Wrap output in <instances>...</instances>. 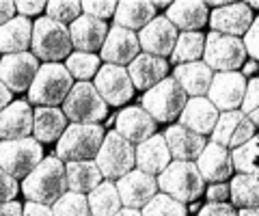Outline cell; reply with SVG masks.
Wrapping results in <instances>:
<instances>
[{
	"label": "cell",
	"mask_w": 259,
	"mask_h": 216,
	"mask_svg": "<svg viewBox=\"0 0 259 216\" xmlns=\"http://www.w3.org/2000/svg\"><path fill=\"white\" fill-rule=\"evenodd\" d=\"M67 190V169L63 160L56 156L44 158V162L22 182L24 197L44 205H54Z\"/></svg>",
	"instance_id": "cell-1"
},
{
	"label": "cell",
	"mask_w": 259,
	"mask_h": 216,
	"mask_svg": "<svg viewBox=\"0 0 259 216\" xmlns=\"http://www.w3.org/2000/svg\"><path fill=\"white\" fill-rule=\"evenodd\" d=\"M74 89V78L61 63H44L39 67L35 82L28 89V102L48 108H59Z\"/></svg>",
	"instance_id": "cell-2"
},
{
	"label": "cell",
	"mask_w": 259,
	"mask_h": 216,
	"mask_svg": "<svg viewBox=\"0 0 259 216\" xmlns=\"http://www.w3.org/2000/svg\"><path fill=\"white\" fill-rule=\"evenodd\" d=\"M158 188L160 193L177 199L182 203L197 201L201 195H205V180L199 173L197 162H182L173 160L166 166L164 173L158 175Z\"/></svg>",
	"instance_id": "cell-3"
},
{
	"label": "cell",
	"mask_w": 259,
	"mask_h": 216,
	"mask_svg": "<svg viewBox=\"0 0 259 216\" xmlns=\"http://www.w3.org/2000/svg\"><path fill=\"white\" fill-rule=\"evenodd\" d=\"M104 139V127L100 123L95 125H82L71 123L61 141L56 143V158H61L65 164L67 162H84V160H95Z\"/></svg>",
	"instance_id": "cell-4"
},
{
	"label": "cell",
	"mask_w": 259,
	"mask_h": 216,
	"mask_svg": "<svg viewBox=\"0 0 259 216\" xmlns=\"http://www.w3.org/2000/svg\"><path fill=\"white\" fill-rule=\"evenodd\" d=\"M32 54L44 63H61L71 57V35L65 24L46 18H39L32 26Z\"/></svg>",
	"instance_id": "cell-5"
},
{
	"label": "cell",
	"mask_w": 259,
	"mask_h": 216,
	"mask_svg": "<svg viewBox=\"0 0 259 216\" xmlns=\"http://www.w3.org/2000/svg\"><path fill=\"white\" fill-rule=\"evenodd\" d=\"M186 104H188V95L173 76L164 78L153 89L145 91L141 100V106L156 119V123H168L180 119Z\"/></svg>",
	"instance_id": "cell-6"
},
{
	"label": "cell",
	"mask_w": 259,
	"mask_h": 216,
	"mask_svg": "<svg viewBox=\"0 0 259 216\" xmlns=\"http://www.w3.org/2000/svg\"><path fill=\"white\" fill-rule=\"evenodd\" d=\"M95 164L100 166L104 180L119 182L130 171L136 169V147L112 130L106 134L100 151H97Z\"/></svg>",
	"instance_id": "cell-7"
},
{
	"label": "cell",
	"mask_w": 259,
	"mask_h": 216,
	"mask_svg": "<svg viewBox=\"0 0 259 216\" xmlns=\"http://www.w3.org/2000/svg\"><path fill=\"white\" fill-rule=\"evenodd\" d=\"M44 162V147L37 139L0 141V169L15 180H26Z\"/></svg>",
	"instance_id": "cell-8"
},
{
	"label": "cell",
	"mask_w": 259,
	"mask_h": 216,
	"mask_svg": "<svg viewBox=\"0 0 259 216\" xmlns=\"http://www.w3.org/2000/svg\"><path fill=\"white\" fill-rule=\"evenodd\" d=\"M63 113L69 121L82 123V125H95L108 115V104L97 93L95 84L91 82H78L67 95L63 104Z\"/></svg>",
	"instance_id": "cell-9"
},
{
	"label": "cell",
	"mask_w": 259,
	"mask_h": 216,
	"mask_svg": "<svg viewBox=\"0 0 259 216\" xmlns=\"http://www.w3.org/2000/svg\"><path fill=\"white\" fill-rule=\"evenodd\" d=\"M246 57H248V52H246L242 39L214 33V30L209 35H205L203 61L214 69V74H221V71H238L240 67H244Z\"/></svg>",
	"instance_id": "cell-10"
},
{
	"label": "cell",
	"mask_w": 259,
	"mask_h": 216,
	"mask_svg": "<svg viewBox=\"0 0 259 216\" xmlns=\"http://www.w3.org/2000/svg\"><path fill=\"white\" fill-rule=\"evenodd\" d=\"M246 87H248V80L242 71H221V74H214L207 100L221 113L240 110L246 95Z\"/></svg>",
	"instance_id": "cell-11"
},
{
	"label": "cell",
	"mask_w": 259,
	"mask_h": 216,
	"mask_svg": "<svg viewBox=\"0 0 259 216\" xmlns=\"http://www.w3.org/2000/svg\"><path fill=\"white\" fill-rule=\"evenodd\" d=\"M253 137H257V125L242 110H231V113H221L209 141L233 151L248 143Z\"/></svg>",
	"instance_id": "cell-12"
},
{
	"label": "cell",
	"mask_w": 259,
	"mask_h": 216,
	"mask_svg": "<svg viewBox=\"0 0 259 216\" xmlns=\"http://www.w3.org/2000/svg\"><path fill=\"white\" fill-rule=\"evenodd\" d=\"M95 89L102 95V100L106 104H112V106L127 104L134 98V91H136L127 69L119 65L100 67V71L95 76Z\"/></svg>",
	"instance_id": "cell-13"
},
{
	"label": "cell",
	"mask_w": 259,
	"mask_h": 216,
	"mask_svg": "<svg viewBox=\"0 0 259 216\" xmlns=\"http://www.w3.org/2000/svg\"><path fill=\"white\" fill-rule=\"evenodd\" d=\"M39 67V59L32 52L9 54L0 61V80L9 87L11 93H22L32 87Z\"/></svg>",
	"instance_id": "cell-14"
},
{
	"label": "cell",
	"mask_w": 259,
	"mask_h": 216,
	"mask_svg": "<svg viewBox=\"0 0 259 216\" xmlns=\"http://www.w3.org/2000/svg\"><path fill=\"white\" fill-rule=\"evenodd\" d=\"M180 39V30H177L171 20L166 15H158L153 22H149L141 33H139V41H141V50L151 57H160L166 59L171 57L175 50V44Z\"/></svg>",
	"instance_id": "cell-15"
},
{
	"label": "cell",
	"mask_w": 259,
	"mask_h": 216,
	"mask_svg": "<svg viewBox=\"0 0 259 216\" xmlns=\"http://www.w3.org/2000/svg\"><path fill=\"white\" fill-rule=\"evenodd\" d=\"M115 184H117L123 207H132V210H143V207L160 193L158 178H153L149 173H143L139 169L130 171L125 178H121Z\"/></svg>",
	"instance_id": "cell-16"
},
{
	"label": "cell",
	"mask_w": 259,
	"mask_h": 216,
	"mask_svg": "<svg viewBox=\"0 0 259 216\" xmlns=\"http://www.w3.org/2000/svg\"><path fill=\"white\" fill-rule=\"evenodd\" d=\"M253 20H255L253 9L244 3H233V5L229 3L209 13V26H212L214 33L238 37V39H242L248 33Z\"/></svg>",
	"instance_id": "cell-17"
},
{
	"label": "cell",
	"mask_w": 259,
	"mask_h": 216,
	"mask_svg": "<svg viewBox=\"0 0 259 216\" xmlns=\"http://www.w3.org/2000/svg\"><path fill=\"white\" fill-rule=\"evenodd\" d=\"M141 54V41L134 30L112 26L108 30V37L102 46V59L106 65H130L136 57Z\"/></svg>",
	"instance_id": "cell-18"
},
{
	"label": "cell",
	"mask_w": 259,
	"mask_h": 216,
	"mask_svg": "<svg viewBox=\"0 0 259 216\" xmlns=\"http://www.w3.org/2000/svg\"><path fill=\"white\" fill-rule=\"evenodd\" d=\"M156 119H153L143 106H127L115 119V132L121 134L127 143L141 145L156 134Z\"/></svg>",
	"instance_id": "cell-19"
},
{
	"label": "cell",
	"mask_w": 259,
	"mask_h": 216,
	"mask_svg": "<svg viewBox=\"0 0 259 216\" xmlns=\"http://www.w3.org/2000/svg\"><path fill=\"white\" fill-rule=\"evenodd\" d=\"M197 166L207 184H225L227 180L233 178V171H236L233 169L231 151L223 145H218V143H212V141L207 143L203 154L199 156Z\"/></svg>",
	"instance_id": "cell-20"
},
{
	"label": "cell",
	"mask_w": 259,
	"mask_h": 216,
	"mask_svg": "<svg viewBox=\"0 0 259 216\" xmlns=\"http://www.w3.org/2000/svg\"><path fill=\"white\" fill-rule=\"evenodd\" d=\"M35 130V110L26 102H11L0 113V139L20 141L28 139Z\"/></svg>",
	"instance_id": "cell-21"
},
{
	"label": "cell",
	"mask_w": 259,
	"mask_h": 216,
	"mask_svg": "<svg viewBox=\"0 0 259 216\" xmlns=\"http://www.w3.org/2000/svg\"><path fill=\"white\" fill-rule=\"evenodd\" d=\"M166 145L171 149L173 160H182V162H197L199 156L203 154V149L207 145V139L201 137V134L188 130L180 123L168 125L164 132Z\"/></svg>",
	"instance_id": "cell-22"
},
{
	"label": "cell",
	"mask_w": 259,
	"mask_h": 216,
	"mask_svg": "<svg viewBox=\"0 0 259 216\" xmlns=\"http://www.w3.org/2000/svg\"><path fill=\"white\" fill-rule=\"evenodd\" d=\"M171 162H173V156L166 145L164 134H153L151 139L136 145V169L143 173L158 178L160 173L166 171V166Z\"/></svg>",
	"instance_id": "cell-23"
},
{
	"label": "cell",
	"mask_w": 259,
	"mask_h": 216,
	"mask_svg": "<svg viewBox=\"0 0 259 216\" xmlns=\"http://www.w3.org/2000/svg\"><path fill=\"white\" fill-rule=\"evenodd\" d=\"M218 117H221V110L207 98H188V104L180 115V125L201 134V137H207V134L212 137Z\"/></svg>",
	"instance_id": "cell-24"
},
{
	"label": "cell",
	"mask_w": 259,
	"mask_h": 216,
	"mask_svg": "<svg viewBox=\"0 0 259 216\" xmlns=\"http://www.w3.org/2000/svg\"><path fill=\"white\" fill-rule=\"evenodd\" d=\"M127 74L132 78L134 89L139 91H149L156 84H160L164 78H168V63L166 59L151 57V54L141 52L127 67Z\"/></svg>",
	"instance_id": "cell-25"
},
{
	"label": "cell",
	"mask_w": 259,
	"mask_h": 216,
	"mask_svg": "<svg viewBox=\"0 0 259 216\" xmlns=\"http://www.w3.org/2000/svg\"><path fill=\"white\" fill-rule=\"evenodd\" d=\"M173 78L180 82L188 98H207L214 80V69L205 61H194L173 69Z\"/></svg>",
	"instance_id": "cell-26"
},
{
	"label": "cell",
	"mask_w": 259,
	"mask_h": 216,
	"mask_svg": "<svg viewBox=\"0 0 259 216\" xmlns=\"http://www.w3.org/2000/svg\"><path fill=\"white\" fill-rule=\"evenodd\" d=\"M69 35H71V44L78 52H95L102 50L104 41L108 37V26L106 22L95 20L91 15H80V18L69 26Z\"/></svg>",
	"instance_id": "cell-27"
},
{
	"label": "cell",
	"mask_w": 259,
	"mask_h": 216,
	"mask_svg": "<svg viewBox=\"0 0 259 216\" xmlns=\"http://www.w3.org/2000/svg\"><path fill=\"white\" fill-rule=\"evenodd\" d=\"M166 18L182 33H199V28H203L209 22V11L207 5L201 0H180V3L168 5Z\"/></svg>",
	"instance_id": "cell-28"
},
{
	"label": "cell",
	"mask_w": 259,
	"mask_h": 216,
	"mask_svg": "<svg viewBox=\"0 0 259 216\" xmlns=\"http://www.w3.org/2000/svg\"><path fill=\"white\" fill-rule=\"evenodd\" d=\"M32 26L35 24L24 15H18L0 26V52H5V57L26 52L28 46H32Z\"/></svg>",
	"instance_id": "cell-29"
},
{
	"label": "cell",
	"mask_w": 259,
	"mask_h": 216,
	"mask_svg": "<svg viewBox=\"0 0 259 216\" xmlns=\"http://www.w3.org/2000/svg\"><path fill=\"white\" fill-rule=\"evenodd\" d=\"M156 18V5L149 3V0H123L117 7L115 26L127 30H143Z\"/></svg>",
	"instance_id": "cell-30"
},
{
	"label": "cell",
	"mask_w": 259,
	"mask_h": 216,
	"mask_svg": "<svg viewBox=\"0 0 259 216\" xmlns=\"http://www.w3.org/2000/svg\"><path fill=\"white\" fill-rule=\"evenodd\" d=\"M69 127L67 117L61 108H48V106H37L35 108V139L39 143H59L65 130Z\"/></svg>",
	"instance_id": "cell-31"
},
{
	"label": "cell",
	"mask_w": 259,
	"mask_h": 216,
	"mask_svg": "<svg viewBox=\"0 0 259 216\" xmlns=\"http://www.w3.org/2000/svg\"><path fill=\"white\" fill-rule=\"evenodd\" d=\"M67 188L78 195H91L93 190L104 182V175L95 160H84V162H67Z\"/></svg>",
	"instance_id": "cell-32"
},
{
	"label": "cell",
	"mask_w": 259,
	"mask_h": 216,
	"mask_svg": "<svg viewBox=\"0 0 259 216\" xmlns=\"http://www.w3.org/2000/svg\"><path fill=\"white\" fill-rule=\"evenodd\" d=\"M231 188V205L238 210L259 207V175L236 173L229 182Z\"/></svg>",
	"instance_id": "cell-33"
},
{
	"label": "cell",
	"mask_w": 259,
	"mask_h": 216,
	"mask_svg": "<svg viewBox=\"0 0 259 216\" xmlns=\"http://www.w3.org/2000/svg\"><path fill=\"white\" fill-rule=\"evenodd\" d=\"M89 207H91V216H115L117 212L123 210L119 190L115 182L104 180L91 195H87Z\"/></svg>",
	"instance_id": "cell-34"
},
{
	"label": "cell",
	"mask_w": 259,
	"mask_h": 216,
	"mask_svg": "<svg viewBox=\"0 0 259 216\" xmlns=\"http://www.w3.org/2000/svg\"><path fill=\"white\" fill-rule=\"evenodd\" d=\"M205 52V35L203 33H182L175 44V50L171 54V61L177 65H186V63L203 61Z\"/></svg>",
	"instance_id": "cell-35"
},
{
	"label": "cell",
	"mask_w": 259,
	"mask_h": 216,
	"mask_svg": "<svg viewBox=\"0 0 259 216\" xmlns=\"http://www.w3.org/2000/svg\"><path fill=\"white\" fill-rule=\"evenodd\" d=\"M233 169L246 175H259V132L242 147L231 151Z\"/></svg>",
	"instance_id": "cell-36"
},
{
	"label": "cell",
	"mask_w": 259,
	"mask_h": 216,
	"mask_svg": "<svg viewBox=\"0 0 259 216\" xmlns=\"http://www.w3.org/2000/svg\"><path fill=\"white\" fill-rule=\"evenodd\" d=\"M65 67L71 74V78H78L80 82H87L89 78L97 76L100 71V57L91 52H74L65 63Z\"/></svg>",
	"instance_id": "cell-37"
},
{
	"label": "cell",
	"mask_w": 259,
	"mask_h": 216,
	"mask_svg": "<svg viewBox=\"0 0 259 216\" xmlns=\"http://www.w3.org/2000/svg\"><path fill=\"white\" fill-rule=\"evenodd\" d=\"M141 214L143 216H188V207H186V203L177 201L173 197L158 193L143 207Z\"/></svg>",
	"instance_id": "cell-38"
},
{
	"label": "cell",
	"mask_w": 259,
	"mask_h": 216,
	"mask_svg": "<svg viewBox=\"0 0 259 216\" xmlns=\"http://www.w3.org/2000/svg\"><path fill=\"white\" fill-rule=\"evenodd\" d=\"M52 210H54V216H91L87 195H78V193H71V190H67L52 205Z\"/></svg>",
	"instance_id": "cell-39"
},
{
	"label": "cell",
	"mask_w": 259,
	"mask_h": 216,
	"mask_svg": "<svg viewBox=\"0 0 259 216\" xmlns=\"http://www.w3.org/2000/svg\"><path fill=\"white\" fill-rule=\"evenodd\" d=\"M48 18L65 24V26H71L80 15H82V3H76V0H54V3H48Z\"/></svg>",
	"instance_id": "cell-40"
},
{
	"label": "cell",
	"mask_w": 259,
	"mask_h": 216,
	"mask_svg": "<svg viewBox=\"0 0 259 216\" xmlns=\"http://www.w3.org/2000/svg\"><path fill=\"white\" fill-rule=\"evenodd\" d=\"M240 110L259 127V76L248 80L246 95H244V102H242Z\"/></svg>",
	"instance_id": "cell-41"
},
{
	"label": "cell",
	"mask_w": 259,
	"mask_h": 216,
	"mask_svg": "<svg viewBox=\"0 0 259 216\" xmlns=\"http://www.w3.org/2000/svg\"><path fill=\"white\" fill-rule=\"evenodd\" d=\"M117 7L119 3H115V0H89V3H82V13L106 22V18L117 13Z\"/></svg>",
	"instance_id": "cell-42"
},
{
	"label": "cell",
	"mask_w": 259,
	"mask_h": 216,
	"mask_svg": "<svg viewBox=\"0 0 259 216\" xmlns=\"http://www.w3.org/2000/svg\"><path fill=\"white\" fill-rule=\"evenodd\" d=\"M18 193H20L18 180L11 178L7 171L0 169V205L9 203V201H15V195H18Z\"/></svg>",
	"instance_id": "cell-43"
},
{
	"label": "cell",
	"mask_w": 259,
	"mask_h": 216,
	"mask_svg": "<svg viewBox=\"0 0 259 216\" xmlns=\"http://www.w3.org/2000/svg\"><path fill=\"white\" fill-rule=\"evenodd\" d=\"M242 41H244V48L246 52L250 54V59L259 61V15H255L253 24H250L248 33L242 37Z\"/></svg>",
	"instance_id": "cell-44"
},
{
	"label": "cell",
	"mask_w": 259,
	"mask_h": 216,
	"mask_svg": "<svg viewBox=\"0 0 259 216\" xmlns=\"http://www.w3.org/2000/svg\"><path fill=\"white\" fill-rule=\"evenodd\" d=\"M205 197L209 203H227L231 199L229 184H209L205 188Z\"/></svg>",
	"instance_id": "cell-45"
},
{
	"label": "cell",
	"mask_w": 259,
	"mask_h": 216,
	"mask_svg": "<svg viewBox=\"0 0 259 216\" xmlns=\"http://www.w3.org/2000/svg\"><path fill=\"white\" fill-rule=\"evenodd\" d=\"M199 216H240L231 203H207L199 210Z\"/></svg>",
	"instance_id": "cell-46"
},
{
	"label": "cell",
	"mask_w": 259,
	"mask_h": 216,
	"mask_svg": "<svg viewBox=\"0 0 259 216\" xmlns=\"http://www.w3.org/2000/svg\"><path fill=\"white\" fill-rule=\"evenodd\" d=\"M15 9L20 11V15L24 18H32V15H39L48 9V3H30V0H24V3H15Z\"/></svg>",
	"instance_id": "cell-47"
},
{
	"label": "cell",
	"mask_w": 259,
	"mask_h": 216,
	"mask_svg": "<svg viewBox=\"0 0 259 216\" xmlns=\"http://www.w3.org/2000/svg\"><path fill=\"white\" fill-rule=\"evenodd\" d=\"M24 216H54V210H52V205L26 201V205H24Z\"/></svg>",
	"instance_id": "cell-48"
},
{
	"label": "cell",
	"mask_w": 259,
	"mask_h": 216,
	"mask_svg": "<svg viewBox=\"0 0 259 216\" xmlns=\"http://www.w3.org/2000/svg\"><path fill=\"white\" fill-rule=\"evenodd\" d=\"M15 3H11V0H0V26H5L7 22H11L13 18H18L15 15Z\"/></svg>",
	"instance_id": "cell-49"
},
{
	"label": "cell",
	"mask_w": 259,
	"mask_h": 216,
	"mask_svg": "<svg viewBox=\"0 0 259 216\" xmlns=\"http://www.w3.org/2000/svg\"><path fill=\"white\" fill-rule=\"evenodd\" d=\"M0 216H24V205L18 201H9L0 205Z\"/></svg>",
	"instance_id": "cell-50"
},
{
	"label": "cell",
	"mask_w": 259,
	"mask_h": 216,
	"mask_svg": "<svg viewBox=\"0 0 259 216\" xmlns=\"http://www.w3.org/2000/svg\"><path fill=\"white\" fill-rule=\"evenodd\" d=\"M11 95H13L11 89L3 82V80H0V113H3V110L11 104Z\"/></svg>",
	"instance_id": "cell-51"
},
{
	"label": "cell",
	"mask_w": 259,
	"mask_h": 216,
	"mask_svg": "<svg viewBox=\"0 0 259 216\" xmlns=\"http://www.w3.org/2000/svg\"><path fill=\"white\" fill-rule=\"evenodd\" d=\"M259 69V65L255 61H250V63H244V69H242V74L244 76H250V74H255V71Z\"/></svg>",
	"instance_id": "cell-52"
},
{
	"label": "cell",
	"mask_w": 259,
	"mask_h": 216,
	"mask_svg": "<svg viewBox=\"0 0 259 216\" xmlns=\"http://www.w3.org/2000/svg\"><path fill=\"white\" fill-rule=\"evenodd\" d=\"M115 216H143L141 210H132V207H123L121 212H117Z\"/></svg>",
	"instance_id": "cell-53"
},
{
	"label": "cell",
	"mask_w": 259,
	"mask_h": 216,
	"mask_svg": "<svg viewBox=\"0 0 259 216\" xmlns=\"http://www.w3.org/2000/svg\"><path fill=\"white\" fill-rule=\"evenodd\" d=\"M240 216H259V207H250V210H238Z\"/></svg>",
	"instance_id": "cell-54"
},
{
	"label": "cell",
	"mask_w": 259,
	"mask_h": 216,
	"mask_svg": "<svg viewBox=\"0 0 259 216\" xmlns=\"http://www.w3.org/2000/svg\"><path fill=\"white\" fill-rule=\"evenodd\" d=\"M250 9H259V0H253V3H248Z\"/></svg>",
	"instance_id": "cell-55"
},
{
	"label": "cell",
	"mask_w": 259,
	"mask_h": 216,
	"mask_svg": "<svg viewBox=\"0 0 259 216\" xmlns=\"http://www.w3.org/2000/svg\"><path fill=\"white\" fill-rule=\"evenodd\" d=\"M0 61H3V59H0Z\"/></svg>",
	"instance_id": "cell-56"
}]
</instances>
